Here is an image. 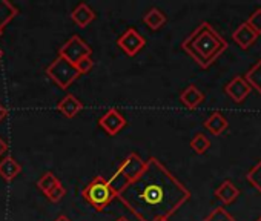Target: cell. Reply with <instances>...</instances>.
Masks as SVG:
<instances>
[{"label":"cell","mask_w":261,"mask_h":221,"mask_svg":"<svg viewBox=\"0 0 261 221\" xmlns=\"http://www.w3.org/2000/svg\"><path fill=\"white\" fill-rule=\"evenodd\" d=\"M115 198L139 221H157L174 215L191 198V192L159 158L149 157L142 172Z\"/></svg>","instance_id":"cell-1"},{"label":"cell","mask_w":261,"mask_h":221,"mask_svg":"<svg viewBox=\"0 0 261 221\" xmlns=\"http://www.w3.org/2000/svg\"><path fill=\"white\" fill-rule=\"evenodd\" d=\"M181 49L200 68L207 69L227 49V42L212 28L209 22H201L181 42Z\"/></svg>","instance_id":"cell-2"},{"label":"cell","mask_w":261,"mask_h":221,"mask_svg":"<svg viewBox=\"0 0 261 221\" xmlns=\"http://www.w3.org/2000/svg\"><path fill=\"white\" fill-rule=\"evenodd\" d=\"M82 197L97 212H101V210H105L115 200V190L111 187L109 181L103 175H95L83 187Z\"/></svg>","instance_id":"cell-3"},{"label":"cell","mask_w":261,"mask_h":221,"mask_svg":"<svg viewBox=\"0 0 261 221\" xmlns=\"http://www.w3.org/2000/svg\"><path fill=\"white\" fill-rule=\"evenodd\" d=\"M145 166V161L142 160V157L136 152H130L123 161L121 164L118 166V169L115 171V174L108 180L111 187L115 190V194L124 187L129 181H133L143 169Z\"/></svg>","instance_id":"cell-4"},{"label":"cell","mask_w":261,"mask_h":221,"mask_svg":"<svg viewBox=\"0 0 261 221\" xmlns=\"http://www.w3.org/2000/svg\"><path fill=\"white\" fill-rule=\"evenodd\" d=\"M45 72L60 89H68L80 77L75 65L69 63L68 60L62 59L59 56L46 66Z\"/></svg>","instance_id":"cell-5"},{"label":"cell","mask_w":261,"mask_h":221,"mask_svg":"<svg viewBox=\"0 0 261 221\" xmlns=\"http://www.w3.org/2000/svg\"><path fill=\"white\" fill-rule=\"evenodd\" d=\"M91 56H92V48L79 34L71 36L59 49V57L68 60L72 65H75L79 60H82L85 57H91Z\"/></svg>","instance_id":"cell-6"},{"label":"cell","mask_w":261,"mask_h":221,"mask_svg":"<svg viewBox=\"0 0 261 221\" xmlns=\"http://www.w3.org/2000/svg\"><path fill=\"white\" fill-rule=\"evenodd\" d=\"M117 45L126 56L134 57L145 48L146 40L136 28H129L118 37Z\"/></svg>","instance_id":"cell-7"},{"label":"cell","mask_w":261,"mask_h":221,"mask_svg":"<svg viewBox=\"0 0 261 221\" xmlns=\"http://www.w3.org/2000/svg\"><path fill=\"white\" fill-rule=\"evenodd\" d=\"M98 126L111 137L117 135L124 126H126V119L120 114V110L112 107L108 109L106 113L98 119Z\"/></svg>","instance_id":"cell-8"},{"label":"cell","mask_w":261,"mask_h":221,"mask_svg":"<svg viewBox=\"0 0 261 221\" xmlns=\"http://www.w3.org/2000/svg\"><path fill=\"white\" fill-rule=\"evenodd\" d=\"M252 88L247 85V81L243 77H233L226 86H224V92L235 101V103H241L246 100V97L250 94Z\"/></svg>","instance_id":"cell-9"},{"label":"cell","mask_w":261,"mask_h":221,"mask_svg":"<svg viewBox=\"0 0 261 221\" xmlns=\"http://www.w3.org/2000/svg\"><path fill=\"white\" fill-rule=\"evenodd\" d=\"M83 107H85V104L74 94H66L57 103V110L66 119H74L80 110H83Z\"/></svg>","instance_id":"cell-10"},{"label":"cell","mask_w":261,"mask_h":221,"mask_svg":"<svg viewBox=\"0 0 261 221\" xmlns=\"http://www.w3.org/2000/svg\"><path fill=\"white\" fill-rule=\"evenodd\" d=\"M71 20L79 28H86L89 23L95 20V11L88 4H79L71 13Z\"/></svg>","instance_id":"cell-11"},{"label":"cell","mask_w":261,"mask_h":221,"mask_svg":"<svg viewBox=\"0 0 261 221\" xmlns=\"http://www.w3.org/2000/svg\"><path fill=\"white\" fill-rule=\"evenodd\" d=\"M256 37H258V34H256L246 22L241 23V25L232 33L233 42H235L241 49H247L252 43H255Z\"/></svg>","instance_id":"cell-12"},{"label":"cell","mask_w":261,"mask_h":221,"mask_svg":"<svg viewBox=\"0 0 261 221\" xmlns=\"http://www.w3.org/2000/svg\"><path fill=\"white\" fill-rule=\"evenodd\" d=\"M22 172V164L11 155H7L0 160V177L7 183L13 181L16 177H19Z\"/></svg>","instance_id":"cell-13"},{"label":"cell","mask_w":261,"mask_h":221,"mask_svg":"<svg viewBox=\"0 0 261 221\" xmlns=\"http://www.w3.org/2000/svg\"><path fill=\"white\" fill-rule=\"evenodd\" d=\"M180 101H181L188 109H197V107L204 101V94H203L195 85H189L186 89L181 91V94H180Z\"/></svg>","instance_id":"cell-14"},{"label":"cell","mask_w":261,"mask_h":221,"mask_svg":"<svg viewBox=\"0 0 261 221\" xmlns=\"http://www.w3.org/2000/svg\"><path fill=\"white\" fill-rule=\"evenodd\" d=\"M19 16V8L8 0H0V37H2L5 28Z\"/></svg>","instance_id":"cell-15"},{"label":"cell","mask_w":261,"mask_h":221,"mask_svg":"<svg viewBox=\"0 0 261 221\" xmlns=\"http://www.w3.org/2000/svg\"><path fill=\"white\" fill-rule=\"evenodd\" d=\"M204 128L212 134V135H221L226 129H227V126H229V123H227V120L223 117V114H220V113H214V114H211L206 120H204Z\"/></svg>","instance_id":"cell-16"},{"label":"cell","mask_w":261,"mask_h":221,"mask_svg":"<svg viewBox=\"0 0 261 221\" xmlns=\"http://www.w3.org/2000/svg\"><path fill=\"white\" fill-rule=\"evenodd\" d=\"M238 195H240V190H238V189L235 187V184H233L232 181H229V180L223 181V183L220 184V187L215 189V197H217L218 200H221L224 204L233 203V201L237 200Z\"/></svg>","instance_id":"cell-17"},{"label":"cell","mask_w":261,"mask_h":221,"mask_svg":"<svg viewBox=\"0 0 261 221\" xmlns=\"http://www.w3.org/2000/svg\"><path fill=\"white\" fill-rule=\"evenodd\" d=\"M166 16H165V13L162 11V10H159V8H151L145 16H143V22H145V25L149 28V30H152V31H157V30H160L165 23H166Z\"/></svg>","instance_id":"cell-18"},{"label":"cell","mask_w":261,"mask_h":221,"mask_svg":"<svg viewBox=\"0 0 261 221\" xmlns=\"http://www.w3.org/2000/svg\"><path fill=\"white\" fill-rule=\"evenodd\" d=\"M244 80L247 85L253 89H256L261 94V60H258L244 75Z\"/></svg>","instance_id":"cell-19"},{"label":"cell","mask_w":261,"mask_h":221,"mask_svg":"<svg viewBox=\"0 0 261 221\" xmlns=\"http://www.w3.org/2000/svg\"><path fill=\"white\" fill-rule=\"evenodd\" d=\"M189 145H191V148H192L197 154H204V152H207V149L211 148L209 139H207L204 134H201V132L195 134Z\"/></svg>","instance_id":"cell-20"},{"label":"cell","mask_w":261,"mask_h":221,"mask_svg":"<svg viewBox=\"0 0 261 221\" xmlns=\"http://www.w3.org/2000/svg\"><path fill=\"white\" fill-rule=\"evenodd\" d=\"M59 181V178L53 174V172H45L39 180H37V187L43 192V194H48Z\"/></svg>","instance_id":"cell-21"},{"label":"cell","mask_w":261,"mask_h":221,"mask_svg":"<svg viewBox=\"0 0 261 221\" xmlns=\"http://www.w3.org/2000/svg\"><path fill=\"white\" fill-rule=\"evenodd\" d=\"M246 178H247V181L261 194V160L247 172Z\"/></svg>","instance_id":"cell-22"},{"label":"cell","mask_w":261,"mask_h":221,"mask_svg":"<svg viewBox=\"0 0 261 221\" xmlns=\"http://www.w3.org/2000/svg\"><path fill=\"white\" fill-rule=\"evenodd\" d=\"M203 221H237L224 207H215Z\"/></svg>","instance_id":"cell-23"},{"label":"cell","mask_w":261,"mask_h":221,"mask_svg":"<svg viewBox=\"0 0 261 221\" xmlns=\"http://www.w3.org/2000/svg\"><path fill=\"white\" fill-rule=\"evenodd\" d=\"M46 195V198L51 201V203H59V201H62L63 200V197L66 195V189H65V186L62 184V183H57L48 194H45Z\"/></svg>","instance_id":"cell-24"},{"label":"cell","mask_w":261,"mask_h":221,"mask_svg":"<svg viewBox=\"0 0 261 221\" xmlns=\"http://www.w3.org/2000/svg\"><path fill=\"white\" fill-rule=\"evenodd\" d=\"M246 23L259 36V34H261V8H256V10L249 16V19H247Z\"/></svg>","instance_id":"cell-25"},{"label":"cell","mask_w":261,"mask_h":221,"mask_svg":"<svg viewBox=\"0 0 261 221\" xmlns=\"http://www.w3.org/2000/svg\"><path fill=\"white\" fill-rule=\"evenodd\" d=\"M75 68H77L80 75L89 74L92 71V68H94V60L91 57H85V59H82V60H79L75 63Z\"/></svg>","instance_id":"cell-26"},{"label":"cell","mask_w":261,"mask_h":221,"mask_svg":"<svg viewBox=\"0 0 261 221\" xmlns=\"http://www.w3.org/2000/svg\"><path fill=\"white\" fill-rule=\"evenodd\" d=\"M8 149H10V146L7 143V140L0 137V158H2V155H5L8 152Z\"/></svg>","instance_id":"cell-27"},{"label":"cell","mask_w":261,"mask_h":221,"mask_svg":"<svg viewBox=\"0 0 261 221\" xmlns=\"http://www.w3.org/2000/svg\"><path fill=\"white\" fill-rule=\"evenodd\" d=\"M7 117H8V109L0 103V123H2Z\"/></svg>","instance_id":"cell-28"},{"label":"cell","mask_w":261,"mask_h":221,"mask_svg":"<svg viewBox=\"0 0 261 221\" xmlns=\"http://www.w3.org/2000/svg\"><path fill=\"white\" fill-rule=\"evenodd\" d=\"M54 221H71V219H69V218H68L66 215H59V216H57V218H56Z\"/></svg>","instance_id":"cell-29"},{"label":"cell","mask_w":261,"mask_h":221,"mask_svg":"<svg viewBox=\"0 0 261 221\" xmlns=\"http://www.w3.org/2000/svg\"><path fill=\"white\" fill-rule=\"evenodd\" d=\"M115 221H130V219H127L126 216H118V218H117Z\"/></svg>","instance_id":"cell-30"},{"label":"cell","mask_w":261,"mask_h":221,"mask_svg":"<svg viewBox=\"0 0 261 221\" xmlns=\"http://www.w3.org/2000/svg\"><path fill=\"white\" fill-rule=\"evenodd\" d=\"M2 57H4V49L0 48V60H2Z\"/></svg>","instance_id":"cell-31"},{"label":"cell","mask_w":261,"mask_h":221,"mask_svg":"<svg viewBox=\"0 0 261 221\" xmlns=\"http://www.w3.org/2000/svg\"><path fill=\"white\" fill-rule=\"evenodd\" d=\"M157 221H169V218H160V219H157Z\"/></svg>","instance_id":"cell-32"},{"label":"cell","mask_w":261,"mask_h":221,"mask_svg":"<svg viewBox=\"0 0 261 221\" xmlns=\"http://www.w3.org/2000/svg\"><path fill=\"white\" fill-rule=\"evenodd\" d=\"M256 221H261V216H259V218H258V219H256Z\"/></svg>","instance_id":"cell-33"}]
</instances>
